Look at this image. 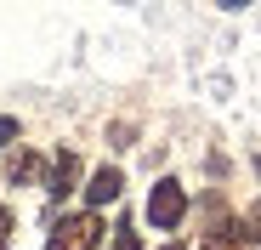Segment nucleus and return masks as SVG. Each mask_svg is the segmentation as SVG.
I'll use <instances>...</instances> for the list:
<instances>
[{
	"label": "nucleus",
	"instance_id": "f03ea898",
	"mask_svg": "<svg viewBox=\"0 0 261 250\" xmlns=\"http://www.w3.org/2000/svg\"><path fill=\"white\" fill-rule=\"evenodd\" d=\"M182 216H188V188L176 177H159L153 193H148V222L153 228H182Z\"/></svg>",
	"mask_w": 261,
	"mask_h": 250
},
{
	"label": "nucleus",
	"instance_id": "423d86ee",
	"mask_svg": "<svg viewBox=\"0 0 261 250\" xmlns=\"http://www.w3.org/2000/svg\"><path fill=\"white\" fill-rule=\"evenodd\" d=\"M34 177H40V154L17 148V154L6 159V182H34Z\"/></svg>",
	"mask_w": 261,
	"mask_h": 250
},
{
	"label": "nucleus",
	"instance_id": "39448f33",
	"mask_svg": "<svg viewBox=\"0 0 261 250\" xmlns=\"http://www.w3.org/2000/svg\"><path fill=\"white\" fill-rule=\"evenodd\" d=\"M74 182H80V154H68V148H63V154L51 159V177H46V199H51V205H57V199H68V193H74Z\"/></svg>",
	"mask_w": 261,
	"mask_h": 250
},
{
	"label": "nucleus",
	"instance_id": "1a4fd4ad",
	"mask_svg": "<svg viewBox=\"0 0 261 250\" xmlns=\"http://www.w3.org/2000/svg\"><path fill=\"white\" fill-rule=\"evenodd\" d=\"M244 222H250V228H255V239H261V199L250 205V216H244Z\"/></svg>",
	"mask_w": 261,
	"mask_h": 250
},
{
	"label": "nucleus",
	"instance_id": "9d476101",
	"mask_svg": "<svg viewBox=\"0 0 261 250\" xmlns=\"http://www.w3.org/2000/svg\"><path fill=\"white\" fill-rule=\"evenodd\" d=\"M222 12H244V6H255V0H216Z\"/></svg>",
	"mask_w": 261,
	"mask_h": 250
},
{
	"label": "nucleus",
	"instance_id": "6e6552de",
	"mask_svg": "<svg viewBox=\"0 0 261 250\" xmlns=\"http://www.w3.org/2000/svg\"><path fill=\"white\" fill-rule=\"evenodd\" d=\"M12 137H17V119H12V114H0V148H12Z\"/></svg>",
	"mask_w": 261,
	"mask_h": 250
},
{
	"label": "nucleus",
	"instance_id": "9b49d317",
	"mask_svg": "<svg viewBox=\"0 0 261 250\" xmlns=\"http://www.w3.org/2000/svg\"><path fill=\"white\" fill-rule=\"evenodd\" d=\"M6 233H12V216H6V211H0V250H6Z\"/></svg>",
	"mask_w": 261,
	"mask_h": 250
},
{
	"label": "nucleus",
	"instance_id": "20e7f679",
	"mask_svg": "<svg viewBox=\"0 0 261 250\" xmlns=\"http://www.w3.org/2000/svg\"><path fill=\"white\" fill-rule=\"evenodd\" d=\"M119 188H125L119 165H97L91 182H85V205H91V211H102V205H114V199H119Z\"/></svg>",
	"mask_w": 261,
	"mask_h": 250
},
{
	"label": "nucleus",
	"instance_id": "f8f14e48",
	"mask_svg": "<svg viewBox=\"0 0 261 250\" xmlns=\"http://www.w3.org/2000/svg\"><path fill=\"white\" fill-rule=\"evenodd\" d=\"M165 250H182V244H165Z\"/></svg>",
	"mask_w": 261,
	"mask_h": 250
},
{
	"label": "nucleus",
	"instance_id": "7ed1b4c3",
	"mask_svg": "<svg viewBox=\"0 0 261 250\" xmlns=\"http://www.w3.org/2000/svg\"><path fill=\"white\" fill-rule=\"evenodd\" d=\"M199 250H261V239H255V228H250L244 216H227V222H216V228L204 233Z\"/></svg>",
	"mask_w": 261,
	"mask_h": 250
},
{
	"label": "nucleus",
	"instance_id": "f257e3e1",
	"mask_svg": "<svg viewBox=\"0 0 261 250\" xmlns=\"http://www.w3.org/2000/svg\"><path fill=\"white\" fill-rule=\"evenodd\" d=\"M97 244H102V216H97V211L63 216V222L46 233V250H97Z\"/></svg>",
	"mask_w": 261,
	"mask_h": 250
},
{
	"label": "nucleus",
	"instance_id": "0eeeda50",
	"mask_svg": "<svg viewBox=\"0 0 261 250\" xmlns=\"http://www.w3.org/2000/svg\"><path fill=\"white\" fill-rule=\"evenodd\" d=\"M114 250H137V222H119L114 228Z\"/></svg>",
	"mask_w": 261,
	"mask_h": 250
}]
</instances>
